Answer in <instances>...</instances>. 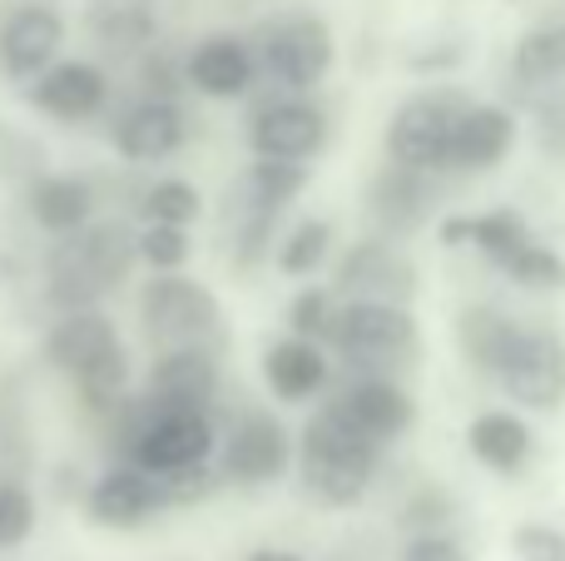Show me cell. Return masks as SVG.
<instances>
[{"label": "cell", "instance_id": "cell-1", "mask_svg": "<svg viewBox=\"0 0 565 561\" xmlns=\"http://www.w3.org/2000/svg\"><path fill=\"white\" fill-rule=\"evenodd\" d=\"M45 363L75 383L85 413L95 417H109L129 393V348L99 308H65L50 324Z\"/></svg>", "mask_w": 565, "mask_h": 561}, {"label": "cell", "instance_id": "cell-2", "mask_svg": "<svg viewBox=\"0 0 565 561\" xmlns=\"http://www.w3.org/2000/svg\"><path fill=\"white\" fill-rule=\"evenodd\" d=\"M135 234L115 219H89L75 234H60L45 254V304L50 308H95L105 294H115L135 268Z\"/></svg>", "mask_w": 565, "mask_h": 561}, {"label": "cell", "instance_id": "cell-3", "mask_svg": "<svg viewBox=\"0 0 565 561\" xmlns=\"http://www.w3.org/2000/svg\"><path fill=\"white\" fill-rule=\"evenodd\" d=\"M298 473L322 507H358L377 473V443L358 433L338 403H328L298 437Z\"/></svg>", "mask_w": 565, "mask_h": 561}, {"label": "cell", "instance_id": "cell-4", "mask_svg": "<svg viewBox=\"0 0 565 561\" xmlns=\"http://www.w3.org/2000/svg\"><path fill=\"white\" fill-rule=\"evenodd\" d=\"M139 324L154 353H174V348H204V353H224L228 324L218 298L209 294L199 278L189 274H154L139 294Z\"/></svg>", "mask_w": 565, "mask_h": 561}, {"label": "cell", "instance_id": "cell-5", "mask_svg": "<svg viewBox=\"0 0 565 561\" xmlns=\"http://www.w3.org/2000/svg\"><path fill=\"white\" fill-rule=\"evenodd\" d=\"M328 338L352 368H402L422 353L412 308L377 304V298H348L342 308H332Z\"/></svg>", "mask_w": 565, "mask_h": 561}, {"label": "cell", "instance_id": "cell-6", "mask_svg": "<svg viewBox=\"0 0 565 561\" xmlns=\"http://www.w3.org/2000/svg\"><path fill=\"white\" fill-rule=\"evenodd\" d=\"M467 105L471 99L457 85H431L407 95L387 119V159L402 169H422V174L447 169L451 129H457Z\"/></svg>", "mask_w": 565, "mask_h": 561}, {"label": "cell", "instance_id": "cell-7", "mask_svg": "<svg viewBox=\"0 0 565 561\" xmlns=\"http://www.w3.org/2000/svg\"><path fill=\"white\" fill-rule=\"evenodd\" d=\"M254 60L292 95H308L312 85H322L332 70V30L312 10H292L282 20H268L254 40H248Z\"/></svg>", "mask_w": 565, "mask_h": 561}, {"label": "cell", "instance_id": "cell-8", "mask_svg": "<svg viewBox=\"0 0 565 561\" xmlns=\"http://www.w3.org/2000/svg\"><path fill=\"white\" fill-rule=\"evenodd\" d=\"M497 383L507 388L511 403L531 407V413H551V407H561L565 403V338L546 324L516 328Z\"/></svg>", "mask_w": 565, "mask_h": 561}, {"label": "cell", "instance_id": "cell-9", "mask_svg": "<svg viewBox=\"0 0 565 561\" xmlns=\"http://www.w3.org/2000/svg\"><path fill=\"white\" fill-rule=\"evenodd\" d=\"M292 467V437L264 407H248L234 417L224 433V453H218V477L238 487H268Z\"/></svg>", "mask_w": 565, "mask_h": 561}, {"label": "cell", "instance_id": "cell-10", "mask_svg": "<svg viewBox=\"0 0 565 561\" xmlns=\"http://www.w3.org/2000/svg\"><path fill=\"white\" fill-rule=\"evenodd\" d=\"M60 45H65V15L50 0H10L0 15V75L30 85L60 60Z\"/></svg>", "mask_w": 565, "mask_h": 561}, {"label": "cell", "instance_id": "cell-11", "mask_svg": "<svg viewBox=\"0 0 565 561\" xmlns=\"http://www.w3.org/2000/svg\"><path fill=\"white\" fill-rule=\"evenodd\" d=\"M417 288V264L392 239L352 244L332 278V298H377V304H412Z\"/></svg>", "mask_w": 565, "mask_h": 561}, {"label": "cell", "instance_id": "cell-12", "mask_svg": "<svg viewBox=\"0 0 565 561\" xmlns=\"http://www.w3.org/2000/svg\"><path fill=\"white\" fill-rule=\"evenodd\" d=\"M25 99L55 125H85V119L105 115L109 75L95 60H55L25 85Z\"/></svg>", "mask_w": 565, "mask_h": 561}, {"label": "cell", "instance_id": "cell-13", "mask_svg": "<svg viewBox=\"0 0 565 561\" xmlns=\"http://www.w3.org/2000/svg\"><path fill=\"white\" fill-rule=\"evenodd\" d=\"M322 145H328V115L302 95L268 99L248 119V149L264 159H298V165H308V159L322 155Z\"/></svg>", "mask_w": 565, "mask_h": 561}, {"label": "cell", "instance_id": "cell-14", "mask_svg": "<svg viewBox=\"0 0 565 561\" xmlns=\"http://www.w3.org/2000/svg\"><path fill=\"white\" fill-rule=\"evenodd\" d=\"M184 135H189L184 109H179L174 99H159V95H145L129 109H119L115 129H109L119 159H129V165H159V159L179 155Z\"/></svg>", "mask_w": 565, "mask_h": 561}, {"label": "cell", "instance_id": "cell-15", "mask_svg": "<svg viewBox=\"0 0 565 561\" xmlns=\"http://www.w3.org/2000/svg\"><path fill=\"white\" fill-rule=\"evenodd\" d=\"M85 512L89 522L99 527H139L149 522L154 512H164V493H159V477L154 473H139V467L119 463L109 467L105 477H95L85 493Z\"/></svg>", "mask_w": 565, "mask_h": 561}, {"label": "cell", "instance_id": "cell-16", "mask_svg": "<svg viewBox=\"0 0 565 561\" xmlns=\"http://www.w3.org/2000/svg\"><path fill=\"white\" fill-rule=\"evenodd\" d=\"M254 75H258V60L248 50L244 35H204L184 60V80L209 99H238L254 89Z\"/></svg>", "mask_w": 565, "mask_h": 561}, {"label": "cell", "instance_id": "cell-17", "mask_svg": "<svg viewBox=\"0 0 565 561\" xmlns=\"http://www.w3.org/2000/svg\"><path fill=\"white\" fill-rule=\"evenodd\" d=\"M516 115L507 105H467L451 129L447 145V169H461V174H481V169H497L501 159L516 145Z\"/></svg>", "mask_w": 565, "mask_h": 561}, {"label": "cell", "instance_id": "cell-18", "mask_svg": "<svg viewBox=\"0 0 565 561\" xmlns=\"http://www.w3.org/2000/svg\"><path fill=\"white\" fill-rule=\"evenodd\" d=\"M214 393H218V353H204V348L154 353L145 398H154L159 407H199V413H209Z\"/></svg>", "mask_w": 565, "mask_h": 561}, {"label": "cell", "instance_id": "cell-19", "mask_svg": "<svg viewBox=\"0 0 565 561\" xmlns=\"http://www.w3.org/2000/svg\"><path fill=\"white\" fill-rule=\"evenodd\" d=\"M338 407L352 417V427H358V433H367L377 447L407 437L412 423H417V403H412V398L402 393L392 378H382V373L358 378V383L338 398Z\"/></svg>", "mask_w": 565, "mask_h": 561}, {"label": "cell", "instance_id": "cell-20", "mask_svg": "<svg viewBox=\"0 0 565 561\" xmlns=\"http://www.w3.org/2000/svg\"><path fill=\"white\" fill-rule=\"evenodd\" d=\"M427 209H431V174H422V169L387 165L367 184V219L382 234H397V239L417 234L427 224Z\"/></svg>", "mask_w": 565, "mask_h": 561}, {"label": "cell", "instance_id": "cell-21", "mask_svg": "<svg viewBox=\"0 0 565 561\" xmlns=\"http://www.w3.org/2000/svg\"><path fill=\"white\" fill-rule=\"evenodd\" d=\"M25 209L50 239L75 234L95 219V184L79 174H40L25 184Z\"/></svg>", "mask_w": 565, "mask_h": 561}, {"label": "cell", "instance_id": "cell-22", "mask_svg": "<svg viewBox=\"0 0 565 561\" xmlns=\"http://www.w3.org/2000/svg\"><path fill=\"white\" fill-rule=\"evenodd\" d=\"M467 447H471V457H477L481 467L511 477V473H521V467L531 463L536 437H531L526 417L507 413V407H487V413H477L467 423Z\"/></svg>", "mask_w": 565, "mask_h": 561}, {"label": "cell", "instance_id": "cell-23", "mask_svg": "<svg viewBox=\"0 0 565 561\" xmlns=\"http://www.w3.org/2000/svg\"><path fill=\"white\" fill-rule=\"evenodd\" d=\"M264 378H268V393L278 403H308L312 393H322L328 383V353H322L312 338H278L264 358Z\"/></svg>", "mask_w": 565, "mask_h": 561}, {"label": "cell", "instance_id": "cell-24", "mask_svg": "<svg viewBox=\"0 0 565 561\" xmlns=\"http://www.w3.org/2000/svg\"><path fill=\"white\" fill-rule=\"evenodd\" d=\"M159 0H85V30L109 55H129L154 40Z\"/></svg>", "mask_w": 565, "mask_h": 561}, {"label": "cell", "instance_id": "cell-25", "mask_svg": "<svg viewBox=\"0 0 565 561\" xmlns=\"http://www.w3.org/2000/svg\"><path fill=\"white\" fill-rule=\"evenodd\" d=\"M516 318L501 314L497 304H467L457 314V343L461 353H467V363L477 368V373L497 378L501 363H507L511 353V338H516Z\"/></svg>", "mask_w": 565, "mask_h": 561}, {"label": "cell", "instance_id": "cell-26", "mask_svg": "<svg viewBox=\"0 0 565 561\" xmlns=\"http://www.w3.org/2000/svg\"><path fill=\"white\" fill-rule=\"evenodd\" d=\"M511 75L526 89H556L565 85V20H541L516 40Z\"/></svg>", "mask_w": 565, "mask_h": 561}, {"label": "cell", "instance_id": "cell-27", "mask_svg": "<svg viewBox=\"0 0 565 561\" xmlns=\"http://www.w3.org/2000/svg\"><path fill=\"white\" fill-rule=\"evenodd\" d=\"M35 463V433H30L25 378L0 373V477H25Z\"/></svg>", "mask_w": 565, "mask_h": 561}, {"label": "cell", "instance_id": "cell-28", "mask_svg": "<svg viewBox=\"0 0 565 561\" xmlns=\"http://www.w3.org/2000/svg\"><path fill=\"white\" fill-rule=\"evenodd\" d=\"M302 189H308V165H298V159L254 155V165H248L238 194H244V204L258 209V214H282V204H292Z\"/></svg>", "mask_w": 565, "mask_h": 561}, {"label": "cell", "instance_id": "cell-29", "mask_svg": "<svg viewBox=\"0 0 565 561\" xmlns=\"http://www.w3.org/2000/svg\"><path fill=\"white\" fill-rule=\"evenodd\" d=\"M531 224L516 214V209H491V214H471V239L467 248H477L487 264H507L511 254H521V248L531 244Z\"/></svg>", "mask_w": 565, "mask_h": 561}, {"label": "cell", "instance_id": "cell-30", "mask_svg": "<svg viewBox=\"0 0 565 561\" xmlns=\"http://www.w3.org/2000/svg\"><path fill=\"white\" fill-rule=\"evenodd\" d=\"M139 214L145 224H194L204 214V194H199L189 179H154V184L139 194Z\"/></svg>", "mask_w": 565, "mask_h": 561}, {"label": "cell", "instance_id": "cell-31", "mask_svg": "<svg viewBox=\"0 0 565 561\" xmlns=\"http://www.w3.org/2000/svg\"><path fill=\"white\" fill-rule=\"evenodd\" d=\"M332 248V224L328 219H302L298 229H288V239L278 244V268L288 278H308L312 268H322Z\"/></svg>", "mask_w": 565, "mask_h": 561}, {"label": "cell", "instance_id": "cell-32", "mask_svg": "<svg viewBox=\"0 0 565 561\" xmlns=\"http://www.w3.org/2000/svg\"><path fill=\"white\" fill-rule=\"evenodd\" d=\"M501 274L521 288H536V294H561L565 288V258L551 244H536V239H531L521 254H511L507 264H501Z\"/></svg>", "mask_w": 565, "mask_h": 561}, {"label": "cell", "instance_id": "cell-33", "mask_svg": "<svg viewBox=\"0 0 565 561\" xmlns=\"http://www.w3.org/2000/svg\"><path fill=\"white\" fill-rule=\"evenodd\" d=\"M135 254L145 258L154 274H179V268L189 264V254H194V244H189L184 224H145L135 234Z\"/></svg>", "mask_w": 565, "mask_h": 561}, {"label": "cell", "instance_id": "cell-34", "mask_svg": "<svg viewBox=\"0 0 565 561\" xmlns=\"http://www.w3.org/2000/svg\"><path fill=\"white\" fill-rule=\"evenodd\" d=\"M40 174H45V145L20 125H0V179L25 189Z\"/></svg>", "mask_w": 565, "mask_h": 561}, {"label": "cell", "instance_id": "cell-35", "mask_svg": "<svg viewBox=\"0 0 565 561\" xmlns=\"http://www.w3.org/2000/svg\"><path fill=\"white\" fill-rule=\"evenodd\" d=\"M35 532V493L20 477H0V552H15Z\"/></svg>", "mask_w": 565, "mask_h": 561}, {"label": "cell", "instance_id": "cell-36", "mask_svg": "<svg viewBox=\"0 0 565 561\" xmlns=\"http://www.w3.org/2000/svg\"><path fill=\"white\" fill-rule=\"evenodd\" d=\"M328 324H332V288H302L288 304V334L318 343V338H328Z\"/></svg>", "mask_w": 565, "mask_h": 561}, {"label": "cell", "instance_id": "cell-37", "mask_svg": "<svg viewBox=\"0 0 565 561\" xmlns=\"http://www.w3.org/2000/svg\"><path fill=\"white\" fill-rule=\"evenodd\" d=\"M531 125H536V149L546 159H565V95L551 89V95L536 99L531 109Z\"/></svg>", "mask_w": 565, "mask_h": 561}, {"label": "cell", "instance_id": "cell-38", "mask_svg": "<svg viewBox=\"0 0 565 561\" xmlns=\"http://www.w3.org/2000/svg\"><path fill=\"white\" fill-rule=\"evenodd\" d=\"M511 552L516 561H565V532L551 522H521L511 532Z\"/></svg>", "mask_w": 565, "mask_h": 561}, {"label": "cell", "instance_id": "cell-39", "mask_svg": "<svg viewBox=\"0 0 565 561\" xmlns=\"http://www.w3.org/2000/svg\"><path fill=\"white\" fill-rule=\"evenodd\" d=\"M274 219L278 214H258V209H248V214H244V229H238V244H234L238 274L258 268V258H264V248H268V234H274Z\"/></svg>", "mask_w": 565, "mask_h": 561}, {"label": "cell", "instance_id": "cell-40", "mask_svg": "<svg viewBox=\"0 0 565 561\" xmlns=\"http://www.w3.org/2000/svg\"><path fill=\"white\" fill-rule=\"evenodd\" d=\"M402 561H467V547L451 542L447 532H417L402 547Z\"/></svg>", "mask_w": 565, "mask_h": 561}, {"label": "cell", "instance_id": "cell-41", "mask_svg": "<svg viewBox=\"0 0 565 561\" xmlns=\"http://www.w3.org/2000/svg\"><path fill=\"white\" fill-rule=\"evenodd\" d=\"M451 517V507H447V497L437 493V487H422L417 497H412V507H407V527H417V532H431L437 522H447Z\"/></svg>", "mask_w": 565, "mask_h": 561}, {"label": "cell", "instance_id": "cell-42", "mask_svg": "<svg viewBox=\"0 0 565 561\" xmlns=\"http://www.w3.org/2000/svg\"><path fill=\"white\" fill-rule=\"evenodd\" d=\"M437 239L447 248H467V239H471V214H447L437 224Z\"/></svg>", "mask_w": 565, "mask_h": 561}, {"label": "cell", "instance_id": "cell-43", "mask_svg": "<svg viewBox=\"0 0 565 561\" xmlns=\"http://www.w3.org/2000/svg\"><path fill=\"white\" fill-rule=\"evenodd\" d=\"M461 55H467L461 45H447L437 55H412V70H447V65H461Z\"/></svg>", "mask_w": 565, "mask_h": 561}, {"label": "cell", "instance_id": "cell-44", "mask_svg": "<svg viewBox=\"0 0 565 561\" xmlns=\"http://www.w3.org/2000/svg\"><path fill=\"white\" fill-rule=\"evenodd\" d=\"M15 278H20V264H15V258H10V254H0V288H6V284H15Z\"/></svg>", "mask_w": 565, "mask_h": 561}, {"label": "cell", "instance_id": "cell-45", "mask_svg": "<svg viewBox=\"0 0 565 561\" xmlns=\"http://www.w3.org/2000/svg\"><path fill=\"white\" fill-rule=\"evenodd\" d=\"M248 561H302L298 552H278V547H264V552H254Z\"/></svg>", "mask_w": 565, "mask_h": 561}]
</instances>
